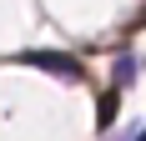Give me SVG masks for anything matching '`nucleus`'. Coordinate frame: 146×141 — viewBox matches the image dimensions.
I'll use <instances>...</instances> for the list:
<instances>
[{
    "label": "nucleus",
    "instance_id": "nucleus-1",
    "mask_svg": "<svg viewBox=\"0 0 146 141\" xmlns=\"http://www.w3.org/2000/svg\"><path fill=\"white\" fill-rule=\"evenodd\" d=\"M25 61L35 70H45V76H56V81H71V86L91 81V76H86V61H81V56H66V51H30Z\"/></svg>",
    "mask_w": 146,
    "mask_h": 141
},
{
    "label": "nucleus",
    "instance_id": "nucleus-2",
    "mask_svg": "<svg viewBox=\"0 0 146 141\" xmlns=\"http://www.w3.org/2000/svg\"><path fill=\"white\" fill-rule=\"evenodd\" d=\"M116 111H121V91L111 86V91H101V96H96V126L111 131V126H116Z\"/></svg>",
    "mask_w": 146,
    "mask_h": 141
},
{
    "label": "nucleus",
    "instance_id": "nucleus-3",
    "mask_svg": "<svg viewBox=\"0 0 146 141\" xmlns=\"http://www.w3.org/2000/svg\"><path fill=\"white\" fill-rule=\"evenodd\" d=\"M131 81H136V56H121L116 61V91H126Z\"/></svg>",
    "mask_w": 146,
    "mask_h": 141
},
{
    "label": "nucleus",
    "instance_id": "nucleus-4",
    "mask_svg": "<svg viewBox=\"0 0 146 141\" xmlns=\"http://www.w3.org/2000/svg\"><path fill=\"white\" fill-rule=\"evenodd\" d=\"M131 141H146V126H141V131H136V136H131Z\"/></svg>",
    "mask_w": 146,
    "mask_h": 141
}]
</instances>
